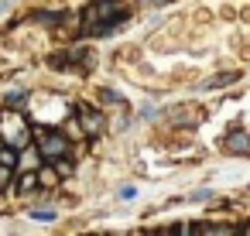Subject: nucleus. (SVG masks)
I'll use <instances>...</instances> for the list:
<instances>
[{"mask_svg":"<svg viewBox=\"0 0 250 236\" xmlns=\"http://www.w3.org/2000/svg\"><path fill=\"white\" fill-rule=\"evenodd\" d=\"M38 151L45 157H62L69 151V140L62 134H55V130H38Z\"/></svg>","mask_w":250,"mask_h":236,"instance_id":"f257e3e1","label":"nucleus"},{"mask_svg":"<svg viewBox=\"0 0 250 236\" xmlns=\"http://www.w3.org/2000/svg\"><path fill=\"white\" fill-rule=\"evenodd\" d=\"M100 99H106V103H124V99H120V93H113V89H103V93H100Z\"/></svg>","mask_w":250,"mask_h":236,"instance_id":"6e6552de","label":"nucleus"},{"mask_svg":"<svg viewBox=\"0 0 250 236\" xmlns=\"http://www.w3.org/2000/svg\"><path fill=\"white\" fill-rule=\"evenodd\" d=\"M144 4H154V7H161V4H168V0H144Z\"/></svg>","mask_w":250,"mask_h":236,"instance_id":"9b49d317","label":"nucleus"},{"mask_svg":"<svg viewBox=\"0 0 250 236\" xmlns=\"http://www.w3.org/2000/svg\"><path fill=\"white\" fill-rule=\"evenodd\" d=\"M24 99H28V93H24V89H18V93H7V96H4V103H7V106H21Z\"/></svg>","mask_w":250,"mask_h":236,"instance_id":"39448f33","label":"nucleus"},{"mask_svg":"<svg viewBox=\"0 0 250 236\" xmlns=\"http://www.w3.org/2000/svg\"><path fill=\"white\" fill-rule=\"evenodd\" d=\"M31 216H35V219H42V222H52V219H55V212H52V209H35Z\"/></svg>","mask_w":250,"mask_h":236,"instance_id":"0eeeda50","label":"nucleus"},{"mask_svg":"<svg viewBox=\"0 0 250 236\" xmlns=\"http://www.w3.org/2000/svg\"><path fill=\"white\" fill-rule=\"evenodd\" d=\"M0 164H4V168L14 164V151H11V147H0Z\"/></svg>","mask_w":250,"mask_h":236,"instance_id":"423d86ee","label":"nucleus"},{"mask_svg":"<svg viewBox=\"0 0 250 236\" xmlns=\"http://www.w3.org/2000/svg\"><path fill=\"white\" fill-rule=\"evenodd\" d=\"M42 185H55V175L52 171H42Z\"/></svg>","mask_w":250,"mask_h":236,"instance_id":"9d476101","label":"nucleus"},{"mask_svg":"<svg viewBox=\"0 0 250 236\" xmlns=\"http://www.w3.org/2000/svg\"><path fill=\"white\" fill-rule=\"evenodd\" d=\"M83 123H86L89 134H100V130H103V117H100L96 110H86V113H83Z\"/></svg>","mask_w":250,"mask_h":236,"instance_id":"7ed1b4c3","label":"nucleus"},{"mask_svg":"<svg viewBox=\"0 0 250 236\" xmlns=\"http://www.w3.org/2000/svg\"><path fill=\"white\" fill-rule=\"evenodd\" d=\"M134 195H137V192H134V185H124V188H120V198H124V202H130Z\"/></svg>","mask_w":250,"mask_h":236,"instance_id":"1a4fd4ad","label":"nucleus"},{"mask_svg":"<svg viewBox=\"0 0 250 236\" xmlns=\"http://www.w3.org/2000/svg\"><path fill=\"white\" fill-rule=\"evenodd\" d=\"M223 147L229 154H250V134L247 130H229L226 140H223Z\"/></svg>","mask_w":250,"mask_h":236,"instance_id":"f03ea898","label":"nucleus"},{"mask_svg":"<svg viewBox=\"0 0 250 236\" xmlns=\"http://www.w3.org/2000/svg\"><path fill=\"white\" fill-rule=\"evenodd\" d=\"M233 79H236V72H226V76H216V79H209L202 89H219L223 82H233Z\"/></svg>","mask_w":250,"mask_h":236,"instance_id":"20e7f679","label":"nucleus"}]
</instances>
